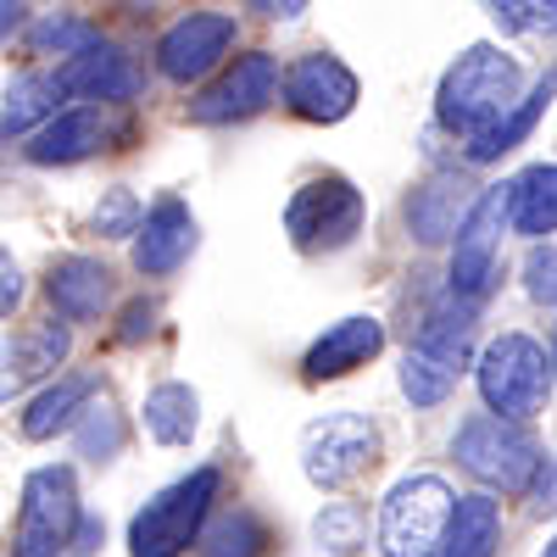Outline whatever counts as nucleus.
<instances>
[{"label": "nucleus", "mask_w": 557, "mask_h": 557, "mask_svg": "<svg viewBox=\"0 0 557 557\" xmlns=\"http://www.w3.org/2000/svg\"><path fill=\"white\" fill-rule=\"evenodd\" d=\"M519 89H524V73H519L513 57L496 51V45H469V51L446 67V78L435 89V117L457 134L480 139L485 128H496L524 101Z\"/></svg>", "instance_id": "obj_1"}, {"label": "nucleus", "mask_w": 557, "mask_h": 557, "mask_svg": "<svg viewBox=\"0 0 557 557\" xmlns=\"http://www.w3.org/2000/svg\"><path fill=\"white\" fill-rule=\"evenodd\" d=\"M457 462L469 469L485 491H502V496H524L535 491L546 457L535 446V435L524 430V418H502V412H480L457 430L451 441Z\"/></svg>", "instance_id": "obj_2"}, {"label": "nucleus", "mask_w": 557, "mask_h": 557, "mask_svg": "<svg viewBox=\"0 0 557 557\" xmlns=\"http://www.w3.org/2000/svg\"><path fill=\"white\" fill-rule=\"evenodd\" d=\"M218 485H223L218 469H196V474L173 480L168 491H157L128 524V552L134 557H178V552H190L201 541L207 519H212Z\"/></svg>", "instance_id": "obj_3"}, {"label": "nucleus", "mask_w": 557, "mask_h": 557, "mask_svg": "<svg viewBox=\"0 0 557 557\" xmlns=\"http://www.w3.org/2000/svg\"><path fill=\"white\" fill-rule=\"evenodd\" d=\"M451 513H457V496L435 474H412V480L391 485V496L380 502V546H385V557H441Z\"/></svg>", "instance_id": "obj_4"}, {"label": "nucleus", "mask_w": 557, "mask_h": 557, "mask_svg": "<svg viewBox=\"0 0 557 557\" xmlns=\"http://www.w3.org/2000/svg\"><path fill=\"white\" fill-rule=\"evenodd\" d=\"M285 228H290L296 251L330 257V251L357 240V228H362V190L351 178H341V173H323V178L301 184V190L290 196Z\"/></svg>", "instance_id": "obj_5"}, {"label": "nucleus", "mask_w": 557, "mask_h": 557, "mask_svg": "<svg viewBox=\"0 0 557 557\" xmlns=\"http://www.w3.org/2000/svg\"><path fill=\"white\" fill-rule=\"evenodd\" d=\"M480 396L502 418H535L552 396V362L530 335H502L480 357Z\"/></svg>", "instance_id": "obj_6"}, {"label": "nucleus", "mask_w": 557, "mask_h": 557, "mask_svg": "<svg viewBox=\"0 0 557 557\" xmlns=\"http://www.w3.org/2000/svg\"><path fill=\"white\" fill-rule=\"evenodd\" d=\"M78 491L67 469H34L23 480V507H17V535L12 557H62L78 535Z\"/></svg>", "instance_id": "obj_7"}, {"label": "nucleus", "mask_w": 557, "mask_h": 557, "mask_svg": "<svg viewBox=\"0 0 557 557\" xmlns=\"http://www.w3.org/2000/svg\"><path fill=\"white\" fill-rule=\"evenodd\" d=\"M374 457H380V430L362 412H330L318 424H307V435H301V474L318 491L351 485Z\"/></svg>", "instance_id": "obj_8"}, {"label": "nucleus", "mask_w": 557, "mask_h": 557, "mask_svg": "<svg viewBox=\"0 0 557 557\" xmlns=\"http://www.w3.org/2000/svg\"><path fill=\"white\" fill-rule=\"evenodd\" d=\"M513 223V184H491V190L474 201L469 223L457 235V251H451V290L457 296H491L496 273H502V228Z\"/></svg>", "instance_id": "obj_9"}, {"label": "nucleus", "mask_w": 557, "mask_h": 557, "mask_svg": "<svg viewBox=\"0 0 557 557\" xmlns=\"http://www.w3.org/2000/svg\"><path fill=\"white\" fill-rule=\"evenodd\" d=\"M285 89V73H278V57H268V51H251V57H240L235 67H228L207 96L190 107V117L196 123H240V117H257L262 107H273V96Z\"/></svg>", "instance_id": "obj_10"}, {"label": "nucleus", "mask_w": 557, "mask_h": 557, "mask_svg": "<svg viewBox=\"0 0 557 557\" xmlns=\"http://www.w3.org/2000/svg\"><path fill=\"white\" fill-rule=\"evenodd\" d=\"M228 45H235V17H228V12H190V17H178L162 34L157 67L173 84H196V78H207L228 57Z\"/></svg>", "instance_id": "obj_11"}, {"label": "nucleus", "mask_w": 557, "mask_h": 557, "mask_svg": "<svg viewBox=\"0 0 557 557\" xmlns=\"http://www.w3.org/2000/svg\"><path fill=\"white\" fill-rule=\"evenodd\" d=\"M285 107L307 123H341L357 107V73L335 57H301L285 67Z\"/></svg>", "instance_id": "obj_12"}, {"label": "nucleus", "mask_w": 557, "mask_h": 557, "mask_svg": "<svg viewBox=\"0 0 557 557\" xmlns=\"http://www.w3.org/2000/svg\"><path fill=\"white\" fill-rule=\"evenodd\" d=\"M190 251H196V218H190V207H184L178 196L157 201V207L146 212V223H139V235H134V268L151 273V278H162V273H173Z\"/></svg>", "instance_id": "obj_13"}, {"label": "nucleus", "mask_w": 557, "mask_h": 557, "mask_svg": "<svg viewBox=\"0 0 557 557\" xmlns=\"http://www.w3.org/2000/svg\"><path fill=\"white\" fill-rule=\"evenodd\" d=\"M380 346H385L380 318H341L335 330H323L307 346L301 374L307 380H341V374H351V368H362L368 357H380Z\"/></svg>", "instance_id": "obj_14"}, {"label": "nucleus", "mask_w": 557, "mask_h": 557, "mask_svg": "<svg viewBox=\"0 0 557 557\" xmlns=\"http://www.w3.org/2000/svg\"><path fill=\"white\" fill-rule=\"evenodd\" d=\"M45 296H51L57 318L89 323V318H101L107 301H112V273L96 257H62L51 268V278H45Z\"/></svg>", "instance_id": "obj_15"}, {"label": "nucleus", "mask_w": 557, "mask_h": 557, "mask_svg": "<svg viewBox=\"0 0 557 557\" xmlns=\"http://www.w3.org/2000/svg\"><path fill=\"white\" fill-rule=\"evenodd\" d=\"M112 139V123H107V112H96V107H73V112H62V117H51L39 134H34V146H28V157L34 162H84V157H96L101 146Z\"/></svg>", "instance_id": "obj_16"}, {"label": "nucleus", "mask_w": 557, "mask_h": 557, "mask_svg": "<svg viewBox=\"0 0 557 557\" xmlns=\"http://www.w3.org/2000/svg\"><path fill=\"white\" fill-rule=\"evenodd\" d=\"M469 196H462V178L457 173H435L424 190H412L407 201V223H412V235L424 240V246H441V240H457L462 235V223H469Z\"/></svg>", "instance_id": "obj_17"}, {"label": "nucleus", "mask_w": 557, "mask_h": 557, "mask_svg": "<svg viewBox=\"0 0 557 557\" xmlns=\"http://www.w3.org/2000/svg\"><path fill=\"white\" fill-rule=\"evenodd\" d=\"M62 89L67 96H84V101H128L134 89H139V73L128 67V57L117 51V45H96V51H84V57H73L62 73Z\"/></svg>", "instance_id": "obj_18"}, {"label": "nucleus", "mask_w": 557, "mask_h": 557, "mask_svg": "<svg viewBox=\"0 0 557 557\" xmlns=\"http://www.w3.org/2000/svg\"><path fill=\"white\" fill-rule=\"evenodd\" d=\"M502 541V507L491 496H457L451 530L441 541V557H491Z\"/></svg>", "instance_id": "obj_19"}, {"label": "nucleus", "mask_w": 557, "mask_h": 557, "mask_svg": "<svg viewBox=\"0 0 557 557\" xmlns=\"http://www.w3.org/2000/svg\"><path fill=\"white\" fill-rule=\"evenodd\" d=\"M268 546H273V535L251 507H228V513L207 519V530L196 541V557H268Z\"/></svg>", "instance_id": "obj_20"}, {"label": "nucleus", "mask_w": 557, "mask_h": 557, "mask_svg": "<svg viewBox=\"0 0 557 557\" xmlns=\"http://www.w3.org/2000/svg\"><path fill=\"white\" fill-rule=\"evenodd\" d=\"M513 228L530 240L557 228V162H535L513 178Z\"/></svg>", "instance_id": "obj_21"}, {"label": "nucleus", "mask_w": 557, "mask_h": 557, "mask_svg": "<svg viewBox=\"0 0 557 557\" xmlns=\"http://www.w3.org/2000/svg\"><path fill=\"white\" fill-rule=\"evenodd\" d=\"M196 424H201V396H196L190 385L168 380V385H157V391L146 396V435H151V441L184 446V441L196 435Z\"/></svg>", "instance_id": "obj_22"}, {"label": "nucleus", "mask_w": 557, "mask_h": 557, "mask_svg": "<svg viewBox=\"0 0 557 557\" xmlns=\"http://www.w3.org/2000/svg\"><path fill=\"white\" fill-rule=\"evenodd\" d=\"M96 396V380H57L51 391H39L23 412V441H51L57 430H67L73 418L84 412V401Z\"/></svg>", "instance_id": "obj_23"}, {"label": "nucleus", "mask_w": 557, "mask_h": 557, "mask_svg": "<svg viewBox=\"0 0 557 557\" xmlns=\"http://www.w3.org/2000/svg\"><path fill=\"white\" fill-rule=\"evenodd\" d=\"M552 96H557V78H541V84H535L530 96H524V101H519L513 112H507V117H502L496 128H485L480 139H469V162H496L502 151H513L519 139H524V134L535 128V117L546 112V101H552Z\"/></svg>", "instance_id": "obj_24"}, {"label": "nucleus", "mask_w": 557, "mask_h": 557, "mask_svg": "<svg viewBox=\"0 0 557 557\" xmlns=\"http://www.w3.org/2000/svg\"><path fill=\"white\" fill-rule=\"evenodd\" d=\"M57 96H67L62 78H45V73L12 78V84H7V112H0V134H7V139L28 134L45 112H57Z\"/></svg>", "instance_id": "obj_25"}, {"label": "nucleus", "mask_w": 557, "mask_h": 557, "mask_svg": "<svg viewBox=\"0 0 557 557\" xmlns=\"http://www.w3.org/2000/svg\"><path fill=\"white\" fill-rule=\"evenodd\" d=\"M62 357H67V330H62V323H28V330L7 346V385L12 380H34V374H51Z\"/></svg>", "instance_id": "obj_26"}, {"label": "nucleus", "mask_w": 557, "mask_h": 557, "mask_svg": "<svg viewBox=\"0 0 557 557\" xmlns=\"http://www.w3.org/2000/svg\"><path fill=\"white\" fill-rule=\"evenodd\" d=\"M457 374H462L457 362H446V357H435V351H424V346H412L407 362H401V391H407L412 407H435V401L451 396Z\"/></svg>", "instance_id": "obj_27"}, {"label": "nucleus", "mask_w": 557, "mask_h": 557, "mask_svg": "<svg viewBox=\"0 0 557 557\" xmlns=\"http://www.w3.org/2000/svg\"><path fill=\"white\" fill-rule=\"evenodd\" d=\"M101 45V34L89 28V23H78V17H62V12H51V17H39L34 28H28V51L34 57H84V51H96Z\"/></svg>", "instance_id": "obj_28"}, {"label": "nucleus", "mask_w": 557, "mask_h": 557, "mask_svg": "<svg viewBox=\"0 0 557 557\" xmlns=\"http://www.w3.org/2000/svg\"><path fill=\"white\" fill-rule=\"evenodd\" d=\"M312 535H318V546H330L335 557H351V552L362 546V519H357V507L330 502V507H323V513L312 519Z\"/></svg>", "instance_id": "obj_29"}, {"label": "nucleus", "mask_w": 557, "mask_h": 557, "mask_svg": "<svg viewBox=\"0 0 557 557\" xmlns=\"http://www.w3.org/2000/svg\"><path fill=\"white\" fill-rule=\"evenodd\" d=\"M496 17L507 28H519V34H546L557 28V0H491Z\"/></svg>", "instance_id": "obj_30"}, {"label": "nucleus", "mask_w": 557, "mask_h": 557, "mask_svg": "<svg viewBox=\"0 0 557 557\" xmlns=\"http://www.w3.org/2000/svg\"><path fill=\"white\" fill-rule=\"evenodd\" d=\"M139 223H146V218H139V201H134L128 190H107V201L96 207V228H101L107 240L139 235Z\"/></svg>", "instance_id": "obj_31"}, {"label": "nucleus", "mask_w": 557, "mask_h": 557, "mask_svg": "<svg viewBox=\"0 0 557 557\" xmlns=\"http://www.w3.org/2000/svg\"><path fill=\"white\" fill-rule=\"evenodd\" d=\"M123 446V424H117V412H107V407H96L84 418V430H78V451L84 457H112Z\"/></svg>", "instance_id": "obj_32"}, {"label": "nucleus", "mask_w": 557, "mask_h": 557, "mask_svg": "<svg viewBox=\"0 0 557 557\" xmlns=\"http://www.w3.org/2000/svg\"><path fill=\"white\" fill-rule=\"evenodd\" d=\"M524 290L546 307H557V246H535L524 257Z\"/></svg>", "instance_id": "obj_33"}, {"label": "nucleus", "mask_w": 557, "mask_h": 557, "mask_svg": "<svg viewBox=\"0 0 557 557\" xmlns=\"http://www.w3.org/2000/svg\"><path fill=\"white\" fill-rule=\"evenodd\" d=\"M151 318H157V307H151V301H134V307L123 312V330H117V341H123V346H134L139 335H151Z\"/></svg>", "instance_id": "obj_34"}, {"label": "nucleus", "mask_w": 557, "mask_h": 557, "mask_svg": "<svg viewBox=\"0 0 557 557\" xmlns=\"http://www.w3.org/2000/svg\"><path fill=\"white\" fill-rule=\"evenodd\" d=\"M246 7H251L257 17H268V23H290V17L307 12V0H246Z\"/></svg>", "instance_id": "obj_35"}, {"label": "nucleus", "mask_w": 557, "mask_h": 557, "mask_svg": "<svg viewBox=\"0 0 557 557\" xmlns=\"http://www.w3.org/2000/svg\"><path fill=\"white\" fill-rule=\"evenodd\" d=\"M535 507L541 513H557V457H546V469L535 480Z\"/></svg>", "instance_id": "obj_36"}, {"label": "nucleus", "mask_w": 557, "mask_h": 557, "mask_svg": "<svg viewBox=\"0 0 557 557\" xmlns=\"http://www.w3.org/2000/svg\"><path fill=\"white\" fill-rule=\"evenodd\" d=\"M0 278H7V285H0V312L12 318V307H17V296H23V273H17V262H12V257L0 262Z\"/></svg>", "instance_id": "obj_37"}, {"label": "nucleus", "mask_w": 557, "mask_h": 557, "mask_svg": "<svg viewBox=\"0 0 557 557\" xmlns=\"http://www.w3.org/2000/svg\"><path fill=\"white\" fill-rule=\"evenodd\" d=\"M0 12H7V17H0V28H7V34H12V28L23 23V0H0Z\"/></svg>", "instance_id": "obj_38"}, {"label": "nucleus", "mask_w": 557, "mask_h": 557, "mask_svg": "<svg viewBox=\"0 0 557 557\" xmlns=\"http://www.w3.org/2000/svg\"><path fill=\"white\" fill-rule=\"evenodd\" d=\"M552 368H557V330H552Z\"/></svg>", "instance_id": "obj_39"}, {"label": "nucleus", "mask_w": 557, "mask_h": 557, "mask_svg": "<svg viewBox=\"0 0 557 557\" xmlns=\"http://www.w3.org/2000/svg\"><path fill=\"white\" fill-rule=\"evenodd\" d=\"M546 557H557V535H552V546H546Z\"/></svg>", "instance_id": "obj_40"}]
</instances>
